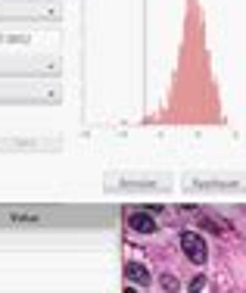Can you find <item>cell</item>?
Returning a JSON list of instances; mask_svg holds the SVG:
<instances>
[{
  "mask_svg": "<svg viewBox=\"0 0 246 293\" xmlns=\"http://www.w3.org/2000/svg\"><path fill=\"white\" fill-rule=\"evenodd\" d=\"M181 249H184V256H187L193 265H202V262L209 259L206 240H202V234H196V231H184V234H181Z\"/></svg>",
  "mask_w": 246,
  "mask_h": 293,
  "instance_id": "1",
  "label": "cell"
},
{
  "mask_svg": "<svg viewBox=\"0 0 246 293\" xmlns=\"http://www.w3.org/2000/svg\"><path fill=\"white\" fill-rule=\"evenodd\" d=\"M128 228L137 231V234H156V222H153V212H147V209H134V212H128Z\"/></svg>",
  "mask_w": 246,
  "mask_h": 293,
  "instance_id": "2",
  "label": "cell"
},
{
  "mask_svg": "<svg viewBox=\"0 0 246 293\" xmlns=\"http://www.w3.org/2000/svg\"><path fill=\"white\" fill-rule=\"evenodd\" d=\"M125 278H128V284H150V271L140 265V262H128L125 265Z\"/></svg>",
  "mask_w": 246,
  "mask_h": 293,
  "instance_id": "3",
  "label": "cell"
},
{
  "mask_svg": "<svg viewBox=\"0 0 246 293\" xmlns=\"http://www.w3.org/2000/svg\"><path fill=\"white\" fill-rule=\"evenodd\" d=\"M10 222L13 225H44V216H37V212H10Z\"/></svg>",
  "mask_w": 246,
  "mask_h": 293,
  "instance_id": "4",
  "label": "cell"
},
{
  "mask_svg": "<svg viewBox=\"0 0 246 293\" xmlns=\"http://www.w3.org/2000/svg\"><path fill=\"white\" fill-rule=\"evenodd\" d=\"M159 284H162V290H169V293H175V290L181 287L175 275H162V278H159Z\"/></svg>",
  "mask_w": 246,
  "mask_h": 293,
  "instance_id": "5",
  "label": "cell"
},
{
  "mask_svg": "<svg viewBox=\"0 0 246 293\" xmlns=\"http://www.w3.org/2000/svg\"><path fill=\"white\" fill-rule=\"evenodd\" d=\"M202 287H206V278H202V275H196V278H193V281L187 284V290H190V293H199Z\"/></svg>",
  "mask_w": 246,
  "mask_h": 293,
  "instance_id": "6",
  "label": "cell"
},
{
  "mask_svg": "<svg viewBox=\"0 0 246 293\" xmlns=\"http://www.w3.org/2000/svg\"><path fill=\"white\" fill-rule=\"evenodd\" d=\"M199 225L206 228V231H215V234H221V225H218V222H212V219H202Z\"/></svg>",
  "mask_w": 246,
  "mask_h": 293,
  "instance_id": "7",
  "label": "cell"
},
{
  "mask_svg": "<svg viewBox=\"0 0 246 293\" xmlns=\"http://www.w3.org/2000/svg\"><path fill=\"white\" fill-rule=\"evenodd\" d=\"M125 293H137V290H134V284H128V287H125Z\"/></svg>",
  "mask_w": 246,
  "mask_h": 293,
  "instance_id": "8",
  "label": "cell"
}]
</instances>
